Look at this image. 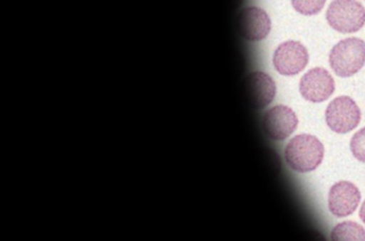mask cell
Listing matches in <instances>:
<instances>
[{
    "label": "cell",
    "instance_id": "1",
    "mask_svg": "<svg viewBox=\"0 0 365 241\" xmlns=\"http://www.w3.org/2000/svg\"><path fill=\"white\" fill-rule=\"evenodd\" d=\"M324 154V145L316 136L298 134L286 145L285 160L296 172L309 173L320 166Z\"/></svg>",
    "mask_w": 365,
    "mask_h": 241
},
{
    "label": "cell",
    "instance_id": "2",
    "mask_svg": "<svg viewBox=\"0 0 365 241\" xmlns=\"http://www.w3.org/2000/svg\"><path fill=\"white\" fill-rule=\"evenodd\" d=\"M329 63L337 76H354L365 63V43L358 38L339 41L331 49Z\"/></svg>",
    "mask_w": 365,
    "mask_h": 241
},
{
    "label": "cell",
    "instance_id": "3",
    "mask_svg": "<svg viewBox=\"0 0 365 241\" xmlns=\"http://www.w3.org/2000/svg\"><path fill=\"white\" fill-rule=\"evenodd\" d=\"M329 25L341 33H354L365 25V9L356 0H333L327 10Z\"/></svg>",
    "mask_w": 365,
    "mask_h": 241
},
{
    "label": "cell",
    "instance_id": "4",
    "mask_svg": "<svg viewBox=\"0 0 365 241\" xmlns=\"http://www.w3.org/2000/svg\"><path fill=\"white\" fill-rule=\"evenodd\" d=\"M324 117L331 130L337 134H347L360 123L361 111L351 97L339 96L328 105Z\"/></svg>",
    "mask_w": 365,
    "mask_h": 241
},
{
    "label": "cell",
    "instance_id": "5",
    "mask_svg": "<svg viewBox=\"0 0 365 241\" xmlns=\"http://www.w3.org/2000/svg\"><path fill=\"white\" fill-rule=\"evenodd\" d=\"M309 63L307 48L297 41L282 43L273 55L275 70L284 76H294L304 70Z\"/></svg>",
    "mask_w": 365,
    "mask_h": 241
},
{
    "label": "cell",
    "instance_id": "6",
    "mask_svg": "<svg viewBox=\"0 0 365 241\" xmlns=\"http://www.w3.org/2000/svg\"><path fill=\"white\" fill-rule=\"evenodd\" d=\"M298 126V117L289 107L277 105L269 109L262 117L264 134L275 141L287 139Z\"/></svg>",
    "mask_w": 365,
    "mask_h": 241
},
{
    "label": "cell",
    "instance_id": "7",
    "mask_svg": "<svg viewBox=\"0 0 365 241\" xmlns=\"http://www.w3.org/2000/svg\"><path fill=\"white\" fill-rule=\"evenodd\" d=\"M334 90V79L328 70L322 68L309 70L299 83L301 95L311 102H324L332 95Z\"/></svg>",
    "mask_w": 365,
    "mask_h": 241
},
{
    "label": "cell",
    "instance_id": "8",
    "mask_svg": "<svg viewBox=\"0 0 365 241\" xmlns=\"http://www.w3.org/2000/svg\"><path fill=\"white\" fill-rule=\"evenodd\" d=\"M237 27L243 38L250 42H258L270 33L271 19L262 9L249 6L239 13Z\"/></svg>",
    "mask_w": 365,
    "mask_h": 241
},
{
    "label": "cell",
    "instance_id": "9",
    "mask_svg": "<svg viewBox=\"0 0 365 241\" xmlns=\"http://www.w3.org/2000/svg\"><path fill=\"white\" fill-rule=\"evenodd\" d=\"M245 92L250 106L254 109H262L274 100L277 85L266 73L254 72L245 78Z\"/></svg>",
    "mask_w": 365,
    "mask_h": 241
},
{
    "label": "cell",
    "instance_id": "10",
    "mask_svg": "<svg viewBox=\"0 0 365 241\" xmlns=\"http://www.w3.org/2000/svg\"><path fill=\"white\" fill-rule=\"evenodd\" d=\"M360 200V191L350 181H339L329 192V209L335 217L344 218L351 215L356 211Z\"/></svg>",
    "mask_w": 365,
    "mask_h": 241
},
{
    "label": "cell",
    "instance_id": "11",
    "mask_svg": "<svg viewBox=\"0 0 365 241\" xmlns=\"http://www.w3.org/2000/svg\"><path fill=\"white\" fill-rule=\"evenodd\" d=\"M331 240H365V230L356 222L346 221L333 227Z\"/></svg>",
    "mask_w": 365,
    "mask_h": 241
},
{
    "label": "cell",
    "instance_id": "12",
    "mask_svg": "<svg viewBox=\"0 0 365 241\" xmlns=\"http://www.w3.org/2000/svg\"><path fill=\"white\" fill-rule=\"evenodd\" d=\"M324 4L326 0H292L294 10L305 16L318 14L324 8Z\"/></svg>",
    "mask_w": 365,
    "mask_h": 241
},
{
    "label": "cell",
    "instance_id": "13",
    "mask_svg": "<svg viewBox=\"0 0 365 241\" xmlns=\"http://www.w3.org/2000/svg\"><path fill=\"white\" fill-rule=\"evenodd\" d=\"M350 151L356 160L365 162V127L356 132L350 141Z\"/></svg>",
    "mask_w": 365,
    "mask_h": 241
},
{
    "label": "cell",
    "instance_id": "14",
    "mask_svg": "<svg viewBox=\"0 0 365 241\" xmlns=\"http://www.w3.org/2000/svg\"><path fill=\"white\" fill-rule=\"evenodd\" d=\"M360 218L365 224V200L363 202L362 206H361L360 209Z\"/></svg>",
    "mask_w": 365,
    "mask_h": 241
}]
</instances>
